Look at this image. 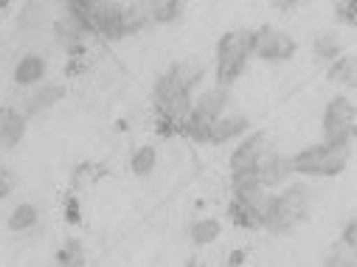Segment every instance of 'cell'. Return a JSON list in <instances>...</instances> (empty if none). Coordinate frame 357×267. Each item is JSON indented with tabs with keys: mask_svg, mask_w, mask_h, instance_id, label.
I'll use <instances>...</instances> for the list:
<instances>
[{
	"mask_svg": "<svg viewBox=\"0 0 357 267\" xmlns=\"http://www.w3.org/2000/svg\"><path fill=\"white\" fill-rule=\"evenodd\" d=\"M271 6L276 12H293L296 6H301V0H271Z\"/></svg>",
	"mask_w": 357,
	"mask_h": 267,
	"instance_id": "27",
	"label": "cell"
},
{
	"mask_svg": "<svg viewBox=\"0 0 357 267\" xmlns=\"http://www.w3.org/2000/svg\"><path fill=\"white\" fill-rule=\"evenodd\" d=\"M312 51H315L318 59L332 62V59H337V56L343 54V43H340L335 34H318L315 43H312Z\"/></svg>",
	"mask_w": 357,
	"mask_h": 267,
	"instance_id": "22",
	"label": "cell"
},
{
	"mask_svg": "<svg viewBox=\"0 0 357 267\" xmlns=\"http://www.w3.org/2000/svg\"><path fill=\"white\" fill-rule=\"evenodd\" d=\"M29 130V119L23 116V110L15 107H0V146L3 149H15L23 144Z\"/></svg>",
	"mask_w": 357,
	"mask_h": 267,
	"instance_id": "16",
	"label": "cell"
},
{
	"mask_svg": "<svg viewBox=\"0 0 357 267\" xmlns=\"http://www.w3.org/2000/svg\"><path fill=\"white\" fill-rule=\"evenodd\" d=\"M349 155H351L349 146L321 141L290 155V166H293V174H301V177H335L346 169Z\"/></svg>",
	"mask_w": 357,
	"mask_h": 267,
	"instance_id": "3",
	"label": "cell"
},
{
	"mask_svg": "<svg viewBox=\"0 0 357 267\" xmlns=\"http://www.w3.org/2000/svg\"><path fill=\"white\" fill-rule=\"evenodd\" d=\"M231 189H234V217L248 228L261 225V214L273 192L264 189L261 183H245V186H231Z\"/></svg>",
	"mask_w": 357,
	"mask_h": 267,
	"instance_id": "6",
	"label": "cell"
},
{
	"mask_svg": "<svg viewBox=\"0 0 357 267\" xmlns=\"http://www.w3.org/2000/svg\"><path fill=\"white\" fill-rule=\"evenodd\" d=\"M40 225V208L34 203H17L9 214V231L12 234H31Z\"/></svg>",
	"mask_w": 357,
	"mask_h": 267,
	"instance_id": "17",
	"label": "cell"
},
{
	"mask_svg": "<svg viewBox=\"0 0 357 267\" xmlns=\"http://www.w3.org/2000/svg\"><path fill=\"white\" fill-rule=\"evenodd\" d=\"M15 31L20 40L26 43H34L40 40L45 31H48V12H45V3L40 0H26L17 20H15Z\"/></svg>",
	"mask_w": 357,
	"mask_h": 267,
	"instance_id": "11",
	"label": "cell"
},
{
	"mask_svg": "<svg viewBox=\"0 0 357 267\" xmlns=\"http://www.w3.org/2000/svg\"><path fill=\"white\" fill-rule=\"evenodd\" d=\"M256 177L264 189H282L290 177H293V166H290V155H282L276 149H271L256 166Z\"/></svg>",
	"mask_w": 357,
	"mask_h": 267,
	"instance_id": "10",
	"label": "cell"
},
{
	"mask_svg": "<svg viewBox=\"0 0 357 267\" xmlns=\"http://www.w3.org/2000/svg\"><path fill=\"white\" fill-rule=\"evenodd\" d=\"M250 130V119L242 113H222L217 119H211V132H208V144L225 146L231 141H239L242 135H248Z\"/></svg>",
	"mask_w": 357,
	"mask_h": 267,
	"instance_id": "12",
	"label": "cell"
},
{
	"mask_svg": "<svg viewBox=\"0 0 357 267\" xmlns=\"http://www.w3.org/2000/svg\"><path fill=\"white\" fill-rule=\"evenodd\" d=\"M250 56H253V31H248V29H234V31L222 34L220 43H217V51H214L217 82L231 87V84L245 73Z\"/></svg>",
	"mask_w": 357,
	"mask_h": 267,
	"instance_id": "2",
	"label": "cell"
},
{
	"mask_svg": "<svg viewBox=\"0 0 357 267\" xmlns=\"http://www.w3.org/2000/svg\"><path fill=\"white\" fill-rule=\"evenodd\" d=\"M155 166H158V149L155 146H138L135 152H132V158H130V169H132V174H138V177H149L152 171H155Z\"/></svg>",
	"mask_w": 357,
	"mask_h": 267,
	"instance_id": "21",
	"label": "cell"
},
{
	"mask_svg": "<svg viewBox=\"0 0 357 267\" xmlns=\"http://www.w3.org/2000/svg\"><path fill=\"white\" fill-rule=\"evenodd\" d=\"M220 234H222V225H220V220H214V217H200V220H195V222L189 225V239H192L197 247H206V245L217 242Z\"/></svg>",
	"mask_w": 357,
	"mask_h": 267,
	"instance_id": "19",
	"label": "cell"
},
{
	"mask_svg": "<svg viewBox=\"0 0 357 267\" xmlns=\"http://www.w3.org/2000/svg\"><path fill=\"white\" fill-rule=\"evenodd\" d=\"M324 141L337 144V146H349L354 144L357 135V116H354V102L349 96H335L326 107H324Z\"/></svg>",
	"mask_w": 357,
	"mask_h": 267,
	"instance_id": "4",
	"label": "cell"
},
{
	"mask_svg": "<svg viewBox=\"0 0 357 267\" xmlns=\"http://www.w3.org/2000/svg\"><path fill=\"white\" fill-rule=\"evenodd\" d=\"M296 40L276 26H261L253 31V56L264 62H287L296 56Z\"/></svg>",
	"mask_w": 357,
	"mask_h": 267,
	"instance_id": "5",
	"label": "cell"
},
{
	"mask_svg": "<svg viewBox=\"0 0 357 267\" xmlns=\"http://www.w3.org/2000/svg\"><path fill=\"white\" fill-rule=\"evenodd\" d=\"M326 76H329V82H332V84H337V87H354V79H357L354 56L340 54L337 59H332V62H329Z\"/></svg>",
	"mask_w": 357,
	"mask_h": 267,
	"instance_id": "18",
	"label": "cell"
},
{
	"mask_svg": "<svg viewBox=\"0 0 357 267\" xmlns=\"http://www.w3.org/2000/svg\"><path fill=\"white\" fill-rule=\"evenodd\" d=\"M310 208H312V189L307 183H290V186L284 183L279 194H271V200H267L261 225L276 236H284L310 217Z\"/></svg>",
	"mask_w": 357,
	"mask_h": 267,
	"instance_id": "1",
	"label": "cell"
},
{
	"mask_svg": "<svg viewBox=\"0 0 357 267\" xmlns=\"http://www.w3.org/2000/svg\"><path fill=\"white\" fill-rule=\"evenodd\" d=\"M206 79V65L197 62V59H183V62H174L169 65L166 73L158 76L160 84L172 87V91H186V93H195L200 82Z\"/></svg>",
	"mask_w": 357,
	"mask_h": 267,
	"instance_id": "8",
	"label": "cell"
},
{
	"mask_svg": "<svg viewBox=\"0 0 357 267\" xmlns=\"http://www.w3.org/2000/svg\"><path fill=\"white\" fill-rule=\"evenodd\" d=\"M231 105V93H228V84H211L206 91H200L197 96H192V110H197L206 119H217L222 113H228Z\"/></svg>",
	"mask_w": 357,
	"mask_h": 267,
	"instance_id": "15",
	"label": "cell"
},
{
	"mask_svg": "<svg viewBox=\"0 0 357 267\" xmlns=\"http://www.w3.org/2000/svg\"><path fill=\"white\" fill-rule=\"evenodd\" d=\"M45 76H48V59H45L43 54H34V51H26V54L15 62V68H12L15 84H17V87H26V91H29V87L43 84Z\"/></svg>",
	"mask_w": 357,
	"mask_h": 267,
	"instance_id": "14",
	"label": "cell"
},
{
	"mask_svg": "<svg viewBox=\"0 0 357 267\" xmlns=\"http://www.w3.org/2000/svg\"><path fill=\"white\" fill-rule=\"evenodd\" d=\"M62 96H65L62 84H56V82H48V84H45V82H43V84L31 87L29 96L23 99V116H26V119H34V116L48 113V110H54V107L62 102Z\"/></svg>",
	"mask_w": 357,
	"mask_h": 267,
	"instance_id": "13",
	"label": "cell"
},
{
	"mask_svg": "<svg viewBox=\"0 0 357 267\" xmlns=\"http://www.w3.org/2000/svg\"><path fill=\"white\" fill-rule=\"evenodd\" d=\"M245 261V253L242 250H234L231 256H228V264H242Z\"/></svg>",
	"mask_w": 357,
	"mask_h": 267,
	"instance_id": "28",
	"label": "cell"
},
{
	"mask_svg": "<svg viewBox=\"0 0 357 267\" xmlns=\"http://www.w3.org/2000/svg\"><path fill=\"white\" fill-rule=\"evenodd\" d=\"M335 3V12H337V20L346 23V26H354L357 20V0H332Z\"/></svg>",
	"mask_w": 357,
	"mask_h": 267,
	"instance_id": "24",
	"label": "cell"
},
{
	"mask_svg": "<svg viewBox=\"0 0 357 267\" xmlns=\"http://www.w3.org/2000/svg\"><path fill=\"white\" fill-rule=\"evenodd\" d=\"M181 132H186L195 144H208V132H211V119H206V116H200L197 110H192L186 119H183V124H181Z\"/></svg>",
	"mask_w": 357,
	"mask_h": 267,
	"instance_id": "20",
	"label": "cell"
},
{
	"mask_svg": "<svg viewBox=\"0 0 357 267\" xmlns=\"http://www.w3.org/2000/svg\"><path fill=\"white\" fill-rule=\"evenodd\" d=\"M62 3H65V6H73V3H76V0H62Z\"/></svg>",
	"mask_w": 357,
	"mask_h": 267,
	"instance_id": "29",
	"label": "cell"
},
{
	"mask_svg": "<svg viewBox=\"0 0 357 267\" xmlns=\"http://www.w3.org/2000/svg\"><path fill=\"white\" fill-rule=\"evenodd\" d=\"M343 245H346L349 250L357 245V222H354V217L346 222V231H343Z\"/></svg>",
	"mask_w": 357,
	"mask_h": 267,
	"instance_id": "25",
	"label": "cell"
},
{
	"mask_svg": "<svg viewBox=\"0 0 357 267\" xmlns=\"http://www.w3.org/2000/svg\"><path fill=\"white\" fill-rule=\"evenodd\" d=\"M84 261H87L84 247H82V242H76V239L65 242V245L59 247V253H56V264H65V267H79V264H84Z\"/></svg>",
	"mask_w": 357,
	"mask_h": 267,
	"instance_id": "23",
	"label": "cell"
},
{
	"mask_svg": "<svg viewBox=\"0 0 357 267\" xmlns=\"http://www.w3.org/2000/svg\"><path fill=\"white\" fill-rule=\"evenodd\" d=\"M12 186H15V177H12L6 169H0V200H3V197L12 192Z\"/></svg>",
	"mask_w": 357,
	"mask_h": 267,
	"instance_id": "26",
	"label": "cell"
},
{
	"mask_svg": "<svg viewBox=\"0 0 357 267\" xmlns=\"http://www.w3.org/2000/svg\"><path fill=\"white\" fill-rule=\"evenodd\" d=\"M51 31H54V40H56L59 45H65L68 51H79L87 37H93L91 26H87L73 9H68L65 15H59V17L51 23Z\"/></svg>",
	"mask_w": 357,
	"mask_h": 267,
	"instance_id": "9",
	"label": "cell"
},
{
	"mask_svg": "<svg viewBox=\"0 0 357 267\" xmlns=\"http://www.w3.org/2000/svg\"><path fill=\"white\" fill-rule=\"evenodd\" d=\"M271 138L264 132H250V135H242L236 149L231 152V174L234 171H256L259 160L271 152Z\"/></svg>",
	"mask_w": 357,
	"mask_h": 267,
	"instance_id": "7",
	"label": "cell"
}]
</instances>
